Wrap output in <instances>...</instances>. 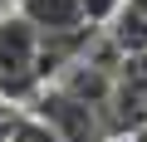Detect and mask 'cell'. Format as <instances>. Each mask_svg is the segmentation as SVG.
I'll use <instances>...</instances> for the list:
<instances>
[{"instance_id": "6da1fadb", "label": "cell", "mask_w": 147, "mask_h": 142, "mask_svg": "<svg viewBox=\"0 0 147 142\" xmlns=\"http://www.w3.org/2000/svg\"><path fill=\"white\" fill-rule=\"evenodd\" d=\"M39 30L25 15L0 20V103L5 98H30L39 88Z\"/></svg>"}, {"instance_id": "7a4b0ae2", "label": "cell", "mask_w": 147, "mask_h": 142, "mask_svg": "<svg viewBox=\"0 0 147 142\" xmlns=\"http://www.w3.org/2000/svg\"><path fill=\"white\" fill-rule=\"evenodd\" d=\"M34 118H39L59 142H103V137H108V127H103V108L74 98V93L59 88V83H49V93H39Z\"/></svg>"}, {"instance_id": "3957f363", "label": "cell", "mask_w": 147, "mask_h": 142, "mask_svg": "<svg viewBox=\"0 0 147 142\" xmlns=\"http://www.w3.org/2000/svg\"><path fill=\"white\" fill-rule=\"evenodd\" d=\"M20 15H25L39 34L88 25V20H84V0H20Z\"/></svg>"}, {"instance_id": "277c9868", "label": "cell", "mask_w": 147, "mask_h": 142, "mask_svg": "<svg viewBox=\"0 0 147 142\" xmlns=\"http://www.w3.org/2000/svg\"><path fill=\"white\" fill-rule=\"evenodd\" d=\"M113 30H108V39L118 44V54L123 59H132V54H147V15L142 10H132V5H123L113 20H108Z\"/></svg>"}, {"instance_id": "5b68a950", "label": "cell", "mask_w": 147, "mask_h": 142, "mask_svg": "<svg viewBox=\"0 0 147 142\" xmlns=\"http://www.w3.org/2000/svg\"><path fill=\"white\" fill-rule=\"evenodd\" d=\"M123 5H127V0H84V20L88 25H108Z\"/></svg>"}, {"instance_id": "8992f818", "label": "cell", "mask_w": 147, "mask_h": 142, "mask_svg": "<svg viewBox=\"0 0 147 142\" xmlns=\"http://www.w3.org/2000/svg\"><path fill=\"white\" fill-rule=\"evenodd\" d=\"M127 5H132V10H142V15H147V0H127Z\"/></svg>"}, {"instance_id": "52a82bcc", "label": "cell", "mask_w": 147, "mask_h": 142, "mask_svg": "<svg viewBox=\"0 0 147 142\" xmlns=\"http://www.w3.org/2000/svg\"><path fill=\"white\" fill-rule=\"evenodd\" d=\"M103 142H137V137H103Z\"/></svg>"}]
</instances>
